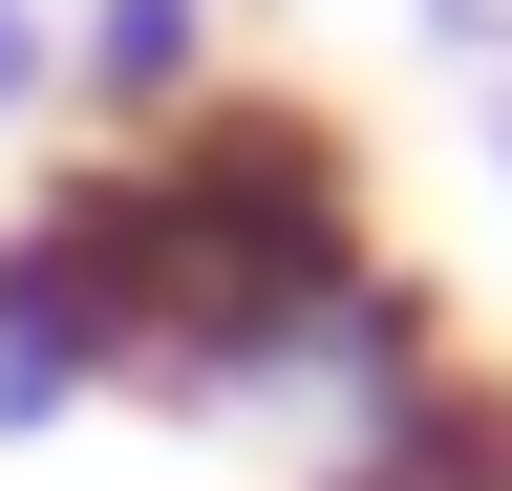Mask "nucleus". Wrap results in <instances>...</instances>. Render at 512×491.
Listing matches in <instances>:
<instances>
[{
    "mask_svg": "<svg viewBox=\"0 0 512 491\" xmlns=\"http://www.w3.org/2000/svg\"><path fill=\"white\" fill-rule=\"evenodd\" d=\"M43 214L86 235L107 299H128V385H171V406H214V427H256L320 363V321L384 278L342 129H320V107H235V86L192 107V129L86 150Z\"/></svg>",
    "mask_w": 512,
    "mask_h": 491,
    "instance_id": "nucleus-1",
    "label": "nucleus"
},
{
    "mask_svg": "<svg viewBox=\"0 0 512 491\" xmlns=\"http://www.w3.org/2000/svg\"><path fill=\"white\" fill-rule=\"evenodd\" d=\"M406 22L448 43V65H491V86H512V0H406Z\"/></svg>",
    "mask_w": 512,
    "mask_h": 491,
    "instance_id": "nucleus-5",
    "label": "nucleus"
},
{
    "mask_svg": "<svg viewBox=\"0 0 512 491\" xmlns=\"http://www.w3.org/2000/svg\"><path fill=\"white\" fill-rule=\"evenodd\" d=\"M43 86H64V22H43V0H0V129H22Z\"/></svg>",
    "mask_w": 512,
    "mask_h": 491,
    "instance_id": "nucleus-4",
    "label": "nucleus"
},
{
    "mask_svg": "<svg viewBox=\"0 0 512 491\" xmlns=\"http://www.w3.org/2000/svg\"><path fill=\"white\" fill-rule=\"evenodd\" d=\"M299 491H512V385L491 363H427V385L384 406L342 470H299Z\"/></svg>",
    "mask_w": 512,
    "mask_h": 491,
    "instance_id": "nucleus-2",
    "label": "nucleus"
},
{
    "mask_svg": "<svg viewBox=\"0 0 512 491\" xmlns=\"http://www.w3.org/2000/svg\"><path fill=\"white\" fill-rule=\"evenodd\" d=\"M491 193H512V86H491Z\"/></svg>",
    "mask_w": 512,
    "mask_h": 491,
    "instance_id": "nucleus-6",
    "label": "nucleus"
},
{
    "mask_svg": "<svg viewBox=\"0 0 512 491\" xmlns=\"http://www.w3.org/2000/svg\"><path fill=\"white\" fill-rule=\"evenodd\" d=\"M64 86H86L107 129H192V107H214V0H86V22H64Z\"/></svg>",
    "mask_w": 512,
    "mask_h": 491,
    "instance_id": "nucleus-3",
    "label": "nucleus"
}]
</instances>
